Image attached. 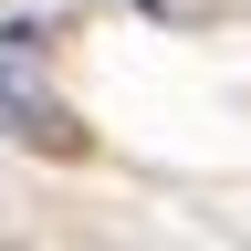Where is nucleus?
<instances>
[{"label":"nucleus","mask_w":251,"mask_h":251,"mask_svg":"<svg viewBox=\"0 0 251 251\" xmlns=\"http://www.w3.org/2000/svg\"><path fill=\"white\" fill-rule=\"evenodd\" d=\"M31 42H42V31H11V52H0V136L11 147H31V157H84L94 136L74 126V105H63L52 84H31Z\"/></svg>","instance_id":"1"},{"label":"nucleus","mask_w":251,"mask_h":251,"mask_svg":"<svg viewBox=\"0 0 251 251\" xmlns=\"http://www.w3.org/2000/svg\"><path fill=\"white\" fill-rule=\"evenodd\" d=\"M147 11H168V21H188V11H199V0H147Z\"/></svg>","instance_id":"2"}]
</instances>
